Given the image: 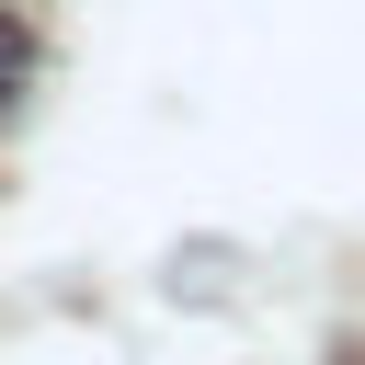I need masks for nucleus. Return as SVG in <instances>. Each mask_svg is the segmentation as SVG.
<instances>
[{"mask_svg": "<svg viewBox=\"0 0 365 365\" xmlns=\"http://www.w3.org/2000/svg\"><path fill=\"white\" fill-rule=\"evenodd\" d=\"M34 68H46V46H34V23H23V11L0 0V114L23 103V80H34Z\"/></svg>", "mask_w": 365, "mask_h": 365, "instance_id": "nucleus-1", "label": "nucleus"}]
</instances>
